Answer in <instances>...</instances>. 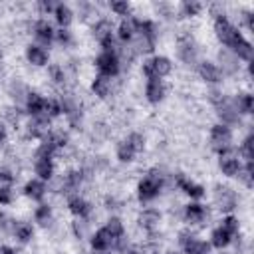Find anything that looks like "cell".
<instances>
[{
  "instance_id": "obj_1",
  "label": "cell",
  "mask_w": 254,
  "mask_h": 254,
  "mask_svg": "<svg viewBox=\"0 0 254 254\" xmlns=\"http://www.w3.org/2000/svg\"><path fill=\"white\" fill-rule=\"evenodd\" d=\"M214 34L220 40V44H224L226 50H230L238 60H244V62H250L252 60V44L228 20L226 14L214 16Z\"/></svg>"
},
{
  "instance_id": "obj_2",
  "label": "cell",
  "mask_w": 254,
  "mask_h": 254,
  "mask_svg": "<svg viewBox=\"0 0 254 254\" xmlns=\"http://www.w3.org/2000/svg\"><path fill=\"white\" fill-rule=\"evenodd\" d=\"M165 185V175L159 169H151L137 185V198L141 202H151L153 198L159 196L161 189Z\"/></svg>"
},
{
  "instance_id": "obj_3",
  "label": "cell",
  "mask_w": 254,
  "mask_h": 254,
  "mask_svg": "<svg viewBox=\"0 0 254 254\" xmlns=\"http://www.w3.org/2000/svg\"><path fill=\"white\" fill-rule=\"evenodd\" d=\"M141 71L147 79H163L173 71V62L167 56H153L143 62Z\"/></svg>"
},
{
  "instance_id": "obj_4",
  "label": "cell",
  "mask_w": 254,
  "mask_h": 254,
  "mask_svg": "<svg viewBox=\"0 0 254 254\" xmlns=\"http://www.w3.org/2000/svg\"><path fill=\"white\" fill-rule=\"evenodd\" d=\"M210 149L216 151L218 155L232 151V129L222 123L212 125L210 127Z\"/></svg>"
},
{
  "instance_id": "obj_5",
  "label": "cell",
  "mask_w": 254,
  "mask_h": 254,
  "mask_svg": "<svg viewBox=\"0 0 254 254\" xmlns=\"http://www.w3.org/2000/svg\"><path fill=\"white\" fill-rule=\"evenodd\" d=\"M93 36L99 42V46L103 48V52H117L115 48V38H113V22L107 18H99L93 24Z\"/></svg>"
},
{
  "instance_id": "obj_6",
  "label": "cell",
  "mask_w": 254,
  "mask_h": 254,
  "mask_svg": "<svg viewBox=\"0 0 254 254\" xmlns=\"http://www.w3.org/2000/svg\"><path fill=\"white\" fill-rule=\"evenodd\" d=\"M179 244L185 254H210V244L198 236H194L190 230L179 232Z\"/></svg>"
},
{
  "instance_id": "obj_7",
  "label": "cell",
  "mask_w": 254,
  "mask_h": 254,
  "mask_svg": "<svg viewBox=\"0 0 254 254\" xmlns=\"http://www.w3.org/2000/svg\"><path fill=\"white\" fill-rule=\"evenodd\" d=\"M95 67L99 71V75H105V77H115L119 75L121 71V62L117 58V52H101L97 58H95Z\"/></svg>"
},
{
  "instance_id": "obj_8",
  "label": "cell",
  "mask_w": 254,
  "mask_h": 254,
  "mask_svg": "<svg viewBox=\"0 0 254 254\" xmlns=\"http://www.w3.org/2000/svg\"><path fill=\"white\" fill-rule=\"evenodd\" d=\"M177 54H179V60L187 65H192L196 64V56H198V48H196V42L190 34H181L177 38Z\"/></svg>"
},
{
  "instance_id": "obj_9",
  "label": "cell",
  "mask_w": 254,
  "mask_h": 254,
  "mask_svg": "<svg viewBox=\"0 0 254 254\" xmlns=\"http://www.w3.org/2000/svg\"><path fill=\"white\" fill-rule=\"evenodd\" d=\"M214 204L218 206V210L222 212H230L236 208L238 204V198H236V192L230 189V187H222L218 185L214 189Z\"/></svg>"
},
{
  "instance_id": "obj_10",
  "label": "cell",
  "mask_w": 254,
  "mask_h": 254,
  "mask_svg": "<svg viewBox=\"0 0 254 254\" xmlns=\"http://www.w3.org/2000/svg\"><path fill=\"white\" fill-rule=\"evenodd\" d=\"M32 32H34V38L38 40V44H40L42 48L50 46V44L54 42V38H56V30H54V26H52L46 18H42V20L34 22Z\"/></svg>"
},
{
  "instance_id": "obj_11",
  "label": "cell",
  "mask_w": 254,
  "mask_h": 254,
  "mask_svg": "<svg viewBox=\"0 0 254 254\" xmlns=\"http://www.w3.org/2000/svg\"><path fill=\"white\" fill-rule=\"evenodd\" d=\"M218 169L226 177H236L238 171L242 169V163H240V159L234 151H226V153L218 155Z\"/></svg>"
},
{
  "instance_id": "obj_12",
  "label": "cell",
  "mask_w": 254,
  "mask_h": 254,
  "mask_svg": "<svg viewBox=\"0 0 254 254\" xmlns=\"http://www.w3.org/2000/svg\"><path fill=\"white\" fill-rule=\"evenodd\" d=\"M196 71H198L200 79H204L206 83H212V85H216V83H220V81H222V73H220V67H218L214 62H210V60H202V62H198V65H196Z\"/></svg>"
},
{
  "instance_id": "obj_13",
  "label": "cell",
  "mask_w": 254,
  "mask_h": 254,
  "mask_svg": "<svg viewBox=\"0 0 254 254\" xmlns=\"http://www.w3.org/2000/svg\"><path fill=\"white\" fill-rule=\"evenodd\" d=\"M50 131H52V129H50V119L44 117V115L32 117V119L28 121V125H26V135L32 137V139H40V141H42Z\"/></svg>"
},
{
  "instance_id": "obj_14",
  "label": "cell",
  "mask_w": 254,
  "mask_h": 254,
  "mask_svg": "<svg viewBox=\"0 0 254 254\" xmlns=\"http://www.w3.org/2000/svg\"><path fill=\"white\" fill-rule=\"evenodd\" d=\"M54 159L52 157H44V155H34V173L38 175V179L52 181L54 179Z\"/></svg>"
},
{
  "instance_id": "obj_15",
  "label": "cell",
  "mask_w": 254,
  "mask_h": 254,
  "mask_svg": "<svg viewBox=\"0 0 254 254\" xmlns=\"http://www.w3.org/2000/svg\"><path fill=\"white\" fill-rule=\"evenodd\" d=\"M44 107H46V97L40 95L38 91H28V95L24 99L26 113H30V117H40V115H44Z\"/></svg>"
},
{
  "instance_id": "obj_16",
  "label": "cell",
  "mask_w": 254,
  "mask_h": 254,
  "mask_svg": "<svg viewBox=\"0 0 254 254\" xmlns=\"http://www.w3.org/2000/svg\"><path fill=\"white\" fill-rule=\"evenodd\" d=\"M167 95V85L163 79H147L145 85V97L149 103H161Z\"/></svg>"
},
{
  "instance_id": "obj_17",
  "label": "cell",
  "mask_w": 254,
  "mask_h": 254,
  "mask_svg": "<svg viewBox=\"0 0 254 254\" xmlns=\"http://www.w3.org/2000/svg\"><path fill=\"white\" fill-rule=\"evenodd\" d=\"M159 222H161V212L157 210V208H145V210H141L139 212V216H137V224L145 230V232H155V228L159 226Z\"/></svg>"
},
{
  "instance_id": "obj_18",
  "label": "cell",
  "mask_w": 254,
  "mask_h": 254,
  "mask_svg": "<svg viewBox=\"0 0 254 254\" xmlns=\"http://www.w3.org/2000/svg\"><path fill=\"white\" fill-rule=\"evenodd\" d=\"M26 60H28V64H32V65H36V67H44V65H48V62H50V54H48V50L42 48L40 44H30V46L26 48Z\"/></svg>"
},
{
  "instance_id": "obj_19",
  "label": "cell",
  "mask_w": 254,
  "mask_h": 254,
  "mask_svg": "<svg viewBox=\"0 0 254 254\" xmlns=\"http://www.w3.org/2000/svg\"><path fill=\"white\" fill-rule=\"evenodd\" d=\"M67 208H69V212H71L73 216L83 218V220L91 214V204H89L83 196H79V194H69V196H67Z\"/></svg>"
},
{
  "instance_id": "obj_20",
  "label": "cell",
  "mask_w": 254,
  "mask_h": 254,
  "mask_svg": "<svg viewBox=\"0 0 254 254\" xmlns=\"http://www.w3.org/2000/svg\"><path fill=\"white\" fill-rule=\"evenodd\" d=\"M183 216H185V220H187L189 224H200V222L206 220L208 210H206V206L200 204V202H189V204L185 206V210H183Z\"/></svg>"
},
{
  "instance_id": "obj_21",
  "label": "cell",
  "mask_w": 254,
  "mask_h": 254,
  "mask_svg": "<svg viewBox=\"0 0 254 254\" xmlns=\"http://www.w3.org/2000/svg\"><path fill=\"white\" fill-rule=\"evenodd\" d=\"M175 183H177V187H179L185 194H189L190 198H202V196H204V187L198 185V183H194V181H190V179H187L185 175H177Z\"/></svg>"
},
{
  "instance_id": "obj_22",
  "label": "cell",
  "mask_w": 254,
  "mask_h": 254,
  "mask_svg": "<svg viewBox=\"0 0 254 254\" xmlns=\"http://www.w3.org/2000/svg\"><path fill=\"white\" fill-rule=\"evenodd\" d=\"M113 238H111V234L105 230V228H99V230H95L93 234H91V238H89V244H91V248H93V252H107L109 248H113Z\"/></svg>"
},
{
  "instance_id": "obj_23",
  "label": "cell",
  "mask_w": 254,
  "mask_h": 254,
  "mask_svg": "<svg viewBox=\"0 0 254 254\" xmlns=\"http://www.w3.org/2000/svg\"><path fill=\"white\" fill-rule=\"evenodd\" d=\"M46 190H48V187H46V183L42 181V179H30L26 185H24V194L28 196V198H32V200H36V202H42V198L46 196Z\"/></svg>"
},
{
  "instance_id": "obj_24",
  "label": "cell",
  "mask_w": 254,
  "mask_h": 254,
  "mask_svg": "<svg viewBox=\"0 0 254 254\" xmlns=\"http://www.w3.org/2000/svg\"><path fill=\"white\" fill-rule=\"evenodd\" d=\"M67 141H69V137H67V133H65L64 129H52V131L42 139V143L50 145L56 153H58L60 149H64V147L67 145Z\"/></svg>"
},
{
  "instance_id": "obj_25",
  "label": "cell",
  "mask_w": 254,
  "mask_h": 254,
  "mask_svg": "<svg viewBox=\"0 0 254 254\" xmlns=\"http://www.w3.org/2000/svg\"><path fill=\"white\" fill-rule=\"evenodd\" d=\"M218 62H220V65H222V69H220V73H228V75H232V73H236L238 71V58L230 52V50H220L218 52Z\"/></svg>"
},
{
  "instance_id": "obj_26",
  "label": "cell",
  "mask_w": 254,
  "mask_h": 254,
  "mask_svg": "<svg viewBox=\"0 0 254 254\" xmlns=\"http://www.w3.org/2000/svg\"><path fill=\"white\" fill-rule=\"evenodd\" d=\"M111 89H113V85H111V79H109V77L99 75V73L93 77V81H91V91H93V95H97L99 99H107V97L111 95Z\"/></svg>"
},
{
  "instance_id": "obj_27",
  "label": "cell",
  "mask_w": 254,
  "mask_h": 254,
  "mask_svg": "<svg viewBox=\"0 0 254 254\" xmlns=\"http://www.w3.org/2000/svg\"><path fill=\"white\" fill-rule=\"evenodd\" d=\"M117 38L123 44H131L133 42V38H135V20H133V16L123 18L119 22V26H117Z\"/></svg>"
},
{
  "instance_id": "obj_28",
  "label": "cell",
  "mask_w": 254,
  "mask_h": 254,
  "mask_svg": "<svg viewBox=\"0 0 254 254\" xmlns=\"http://www.w3.org/2000/svg\"><path fill=\"white\" fill-rule=\"evenodd\" d=\"M115 155H117V159L121 161V163H131L139 153L135 151V147L131 145V141L125 137L123 141H119L117 143V149H115Z\"/></svg>"
},
{
  "instance_id": "obj_29",
  "label": "cell",
  "mask_w": 254,
  "mask_h": 254,
  "mask_svg": "<svg viewBox=\"0 0 254 254\" xmlns=\"http://www.w3.org/2000/svg\"><path fill=\"white\" fill-rule=\"evenodd\" d=\"M230 242H232V234H228L222 226H216V228L210 232V240H208V244H210V246H214V248L222 250V248H226Z\"/></svg>"
},
{
  "instance_id": "obj_30",
  "label": "cell",
  "mask_w": 254,
  "mask_h": 254,
  "mask_svg": "<svg viewBox=\"0 0 254 254\" xmlns=\"http://www.w3.org/2000/svg\"><path fill=\"white\" fill-rule=\"evenodd\" d=\"M54 18H56V22L60 24V28H67V26L71 24V20H73V10H71L67 4L58 2L56 10H54Z\"/></svg>"
},
{
  "instance_id": "obj_31",
  "label": "cell",
  "mask_w": 254,
  "mask_h": 254,
  "mask_svg": "<svg viewBox=\"0 0 254 254\" xmlns=\"http://www.w3.org/2000/svg\"><path fill=\"white\" fill-rule=\"evenodd\" d=\"M232 103H234L238 115H250L252 109H254V99H252L250 93H238V95L232 99Z\"/></svg>"
},
{
  "instance_id": "obj_32",
  "label": "cell",
  "mask_w": 254,
  "mask_h": 254,
  "mask_svg": "<svg viewBox=\"0 0 254 254\" xmlns=\"http://www.w3.org/2000/svg\"><path fill=\"white\" fill-rule=\"evenodd\" d=\"M12 234L16 236L18 242L26 244V242H30L34 238V226L30 222H16L14 228H12Z\"/></svg>"
},
{
  "instance_id": "obj_33",
  "label": "cell",
  "mask_w": 254,
  "mask_h": 254,
  "mask_svg": "<svg viewBox=\"0 0 254 254\" xmlns=\"http://www.w3.org/2000/svg\"><path fill=\"white\" fill-rule=\"evenodd\" d=\"M200 10H202V4H200V2H194V0H185V2H181V6H179L181 16H185V18L198 16Z\"/></svg>"
},
{
  "instance_id": "obj_34",
  "label": "cell",
  "mask_w": 254,
  "mask_h": 254,
  "mask_svg": "<svg viewBox=\"0 0 254 254\" xmlns=\"http://www.w3.org/2000/svg\"><path fill=\"white\" fill-rule=\"evenodd\" d=\"M109 234H111V238L115 240V238H121L123 234H125V226H123V222H121V218H117V216H111L107 222H105V226H103Z\"/></svg>"
},
{
  "instance_id": "obj_35",
  "label": "cell",
  "mask_w": 254,
  "mask_h": 254,
  "mask_svg": "<svg viewBox=\"0 0 254 254\" xmlns=\"http://www.w3.org/2000/svg\"><path fill=\"white\" fill-rule=\"evenodd\" d=\"M34 218H36V222H40L42 226L50 224V220H52V208H50V204L40 202V204L36 206V210H34Z\"/></svg>"
},
{
  "instance_id": "obj_36",
  "label": "cell",
  "mask_w": 254,
  "mask_h": 254,
  "mask_svg": "<svg viewBox=\"0 0 254 254\" xmlns=\"http://www.w3.org/2000/svg\"><path fill=\"white\" fill-rule=\"evenodd\" d=\"M44 115H46L48 119H54V117L62 115V103H60V99H56V97H46Z\"/></svg>"
},
{
  "instance_id": "obj_37",
  "label": "cell",
  "mask_w": 254,
  "mask_h": 254,
  "mask_svg": "<svg viewBox=\"0 0 254 254\" xmlns=\"http://www.w3.org/2000/svg\"><path fill=\"white\" fill-rule=\"evenodd\" d=\"M238 179L244 183V187L252 189V185H254V167H252V161H246V165H242V169L238 171Z\"/></svg>"
},
{
  "instance_id": "obj_38",
  "label": "cell",
  "mask_w": 254,
  "mask_h": 254,
  "mask_svg": "<svg viewBox=\"0 0 254 254\" xmlns=\"http://www.w3.org/2000/svg\"><path fill=\"white\" fill-rule=\"evenodd\" d=\"M252 145H254V135H252V133H248V135L244 137V141H242L240 149H238V153H240V157H242L244 161H252V159H254Z\"/></svg>"
},
{
  "instance_id": "obj_39",
  "label": "cell",
  "mask_w": 254,
  "mask_h": 254,
  "mask_svg": "<svg viewBox=\"0 0 254 254\" xmlns=\"http://www.w3.org/2000/svg\"><path fill=\"white\" fill-rule=\"evenodd\" d=\"M109 8H111V12L117 14V16H123V18H129V16H131V4L125 2V0H115V2L109 4Z\"/></svg>"
},
{
  "instance_id": "obj_40",
  "label": "cell",
  "mask_w": 254,
  "mask_h": 254,
  "mask_svg": "<svg viewBox=\"0 0 254 254\" xmlns=\"http://www.w3.org/2000/svg\"><path fill=\"white\" fill-rule=\"evenodd\" d=\"M48 75H50V79H52L54 83H64V81H65V71H64V67L58 65V64L48 65Z\"/></svg>"
},
{
  "instance_id": "obj_41",
  "label": "cell",
  "mask_w": 254,
  "mask_h": 254,
  "mask_svg": "<svg viewBox=\"0 0 254 254\" xmlns=\"http://www.w3.org/2000/svg\"><path fill=\"white\" fill-rule=\"evenodd\" d=\"M60 46H64V48H67V46H71L73 44V36H71V32L67 30V28H60V30H56V38H54Z\"/></svg>"
},
{
  "instance_id": "obj_42",
  "label": "cell",
  "mask_w": 254,
  "mask_h": 254,
  "mask_svg": "<svg viewBox=\"0 0 254 254\" xmlns=\"http://www.w3.org/2000/svg\"><path fill=\"white\" fill-rule=\"evenodd\" d=\"M220 226L228 232V234H238V228H240V224H238V218L236 216H232V214H228V216H224L222 218V222H220Z\"/></svg>"
},
{
  "instance_id": "obj_43",
  "label": "cell",
  "mask_w": 254,
  "mask_h": 254,
  "mask_svg": "<svg viewBox=\"0 0 254 254\" xmlns=\"http://www.w3.org/2000/svg\"><path fill=\"white\" fill-rule=\"evenodd\" d=\"M56 6H58V2H52V0H40V2L36 4V8L40 10V14H42V16H48V14H54V10H56Z\"/></svg>"
},
{
  "instance_id": "obj_44",
  "label": "cell",
  "mask_w": 254,
  "mask_h": 254,
  "mask_svg": "<svg viewBox=\"0 0 254 254\" xmlns=\"http://www.w3.org/2000/svg\"><path fill=\"white\" fill-rule=\"evenodd\" d=\"M127 139L131 141V145L135 147V151H137V153H141V151L145 149V137H143L141 133H135V131H133V133H129V135H127Z\"/></svg>"
},
{
  "instance_id": "obj_45",
  "label": "cell",
  "mask_w": 254,
  "mask_h": 254,
  "mask_svg": "<svg viewBox=\"0 0 254 254\" xmlns=\"http://www.w3.org/2000/svg\"><path fill=\"white\" fill-rule=\"evenodd\" d=\"M240 18H242V24L246 26V30H254V12L252 10H242Z\"/></svg>"
},
{
  "instance_id": "obj_46",
  "label": "cell",
  "mask_w": 254,
  "mask_h": 254,
  "mask_svg": "<svg viewBox=\"0 0 254 254\" xmlns=\"http://www.w3.org/2000/svg\"><path fill=\"white\" fill-rule=\"evenodd\" d=\"M4 115H6V119H8L12 125H16V123L20 121V117H22V111H20L18 107H8V109L4 111Z\"/></svg>"
},
{
  "instance_id": "obj_47",
  "label": "cell",
  "mask_w": 254,
  "mask_h": 254,
  "mask_svg": "<svg viewBox=\"0 0 254 254\" xmlns=\"http://www.w3.org/2000/svg\"><path fill=\"white\" fill-rule=\"evenodd\" d=\"M14 200L12 187H0V204H10Z\"/></svg>"
},
{
  "instance_id": "obj_48",
  "label": "cell",
  "mask_w": 254,
  "mask_h": 254,
  "mask_svg": "<svg viewBox=\"0 0 254 254\" xmlns=\"http://www.w3.org/2000/svg\"><path fill=\"white\" fill-rule=\"evenodd\" d=\"M123 254H145V252H143V244H129V246L123 250Z\"/></svg>"
},
{
  "instance_id": "obj_49",
  "label": "cell",
  "mask_w": 254,
  "mask_h": 254,
  "mask_svg": "<svg viewBox=\"0 0 254 254\" xmlns=\"http://www.w3.org/2000/svg\"><path fill=\"white\" fill-rule=\"evenodd\" d=\"M0 254H16V250L10 246H0Z\"/></svg>"
},
{
  "instance_id": "obj_50",
  "label": "cell",
  "mask_w": 254,
  "mask_h": 254,
  "mask_svg": "<svg viewBox=\"0 0 254 254\" xmlns=\"http://www.w3.org/2000/svg\"><path fill=\"white\" fill-rule=\"evenodd\" d=\"M6 143V131H4V127L0 125V147Z\"/></svg>"
},
{
  "instance_id": "obj_51",
  "label": "cell",
  "mask_w": 254,
  "mask_h": 254,
  "mask_svg": "<svg viewBox=\"0 0 254 254\" xmlns=\"http://www.w3.org/2000/svg\"><path fill=\"white\" fill-rule=\"evenodd\" d=\"M0 64H2V58H0ZM0 67H2V65H0Z\"/></svg>"
},
{
  "instance_id": "obj_52",
  "label": "cell",
  "mask_w": 254,
  "mask_h": 254,
  "mask_svg": "<svg viewBox=\"0 0 254 254\" xmlns=\"http://www.w3.org/2000/svg\"><path fill=\"white\" fill-rule=\"evenodd\" d=\"M97 254H105V252H97Z\"/></svg>"
},
{
  "instance_id": "obj_53",
  "label": "cell",
  "mask_w": 254,
  "mask_h": 254,
  "mask_svg": "<svg viewBox=\"0 0 254 254\" xmlns=\"http://www.w3.org/2000/svg\"><path fill=\"white\" fill-rule=\"evenodd\" d=\"M171 254H177V252H171Z\"/></svg>"
}]
</instances>
